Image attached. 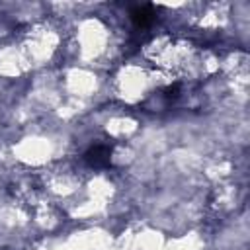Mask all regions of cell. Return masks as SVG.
<instances>
[{"label": "cell", "instance_id": "2", "mask_svg": "<svg viewBox=\"0 0 250 250\" xmlns=\"http://www.w3.org/2000/svg\"><path fill=\"white\" fill-rule=\"evenodd\" d=\"M131 18L137 25H148L152 20H154V10L152 6H137L133 12H131Z\"/></svg>", "mask_w": 250, "mask_h": 250}, {"label": "cell", "instance_id": "1", "mask_svg": "<svg viewBox=\"0 0 250 250\" xmlns=\"http://www.w3.org/2000/svg\"><path fill=\"white\" fill-rule=\"evenodd\" d=\"M84 158H86V162H88L90 166H94V168H104V166L109 164V158H111V146H109V145H102V143H98V145H94V146L88 148V152L84 154Z\"/></svg>", "mask_w": 250, "mask_h": 250}]
</instances>
